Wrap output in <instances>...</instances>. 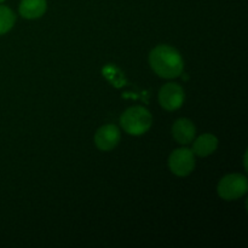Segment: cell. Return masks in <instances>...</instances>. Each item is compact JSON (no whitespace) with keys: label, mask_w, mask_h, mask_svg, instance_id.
I'll use <instances>...</instances> for the list:
<instances>
[{"label":"cell","mask_w":248,"mask_h":248,"mask_svg":"<svg viewBox=\"0 0 248 248\" xmlns=\"http://www.w3.org/2000/svg\"><path fill=\"white\" fill-rule=\"evenodd\" d=\"M149 64L155 74L164 79L181 77L184 61L178 50L170 45H157L149 53Z\"/></svg>","instance_id":"obj_1"},{"label":"cell","mask_w":248,"mask_h":248,"mask_svg":"<svg viewBox=\"0 0 248 248\" xmlns=\"http://www.w3.org/2000/svg\"><path fill=\"white\" fill-rule=\"evenodd\" d=\"M153 116L144 107H131L126 109L120 118V125L125 132L132 136H142L149 131Z\"/></svg>","instance_id":"obj_2"},{"label":"cell","mask_w":248,"mask_h":248,"mask_svg":"<svg viewBox=\"0 0 248 248\" xmlns=\"http://www.w3.org/2000/svg\"><path fill=\"white\" fill-rule=\"evenodd\" d=\"M248 190V182L244 174L230 173L223 177L217 186L218 195L227 201H232L244 196Z\"/></svg>","instance_id":"obj_3"},{"label":"cell","mask_w":248,"mask_h":248,"mask_svg":"<svg viewBox=\"0 0 248 248\" xmlns=\"http://www.w3.org/2000/svg\"><path fill=\"white\" fill-rule=\"evenodd\" d=\"M169 167L173 174L178 177H186L194 171L195 156L188 148H179L172 152L169 157Z\"/></svg>","instance_id":"obj_4"},{"label":"cell","mask_w":248,"mask_h":248,"mask_svg":"<svg viewBox=\"0 0 248 248\" xmlns=\"http://www.w3.org/2000/svg\"><path fill=\"white\" fill-rule=\"evenodd\" d=\"M186 93L181 85L176 82L165 84L159 91V103L165 110L173 111L181 108L184 103Z\"/></svg>","instance_id":"obj_5"},{"label":"cell","mask_w":248,"mask_h":248,"mask_svg":"<svg viewBox=\"0 0 248 248\" xmlns=\"http://www.w3.org/2000/svg\"><path fill=\"white\" fill-rule=\"evenodd\" d=\"M121 138L120 130L115 125H104L97 130L94 135V144L102 152L113 150L119 144Z\"/></svg>","instance_id":"obj_6"},{"label":"cell","mask_w":248,"mask_h":248,"mask_svg":"<svg viewBox=\"0 0 248 248\" xmlns=\"http://www.w3.org/2000/svg\"><path fill=\"white\" fill-rule=\"evenodd\" d=\"M196 128L193 121L186 118H181L174 121L172 126V136L179 144H189L195 138Z\"/></svg>","instance_id":"obj_7"},{"label":"cell","mask_w":248,"mask_h":248,"mask_svg":"<svg viewBox=\"0 0 248 248\" xmlns=\"http://www.w3.org/2000/svg\"><path fill=\"white\" fill-rule=\"evenodd\" d=\"M218 148V138L212 133H205L201 135L195 140L193 144L194 155H198L200 157H206L208 155L213 154Z\"/></svg>","instance_id":"obj_8"},{"label":"cell","mask_w":248,"mask_h":248,"mask_svg":"<svg viewBox=\"0 0 248 248\" xmlns=\"http://www.w3.org/2000/svg\"><path fill=\"white\" fill-rule=\"evenodd\" d=\"M47 9L46 0H22L18 11L23 18L35 19L40 18Z\"/></svg>","instance_id":"obj_9"},{"label":"cell","mask_w":248,"mask_h":248,"mask_svg":"<svg viewBox=\"0 0 248 248\" xmlns=\"http://www.w3.org/2000/svg\"><path fill=\"white\" fill-rule=\"evenodd\" d=\"M15 22H16V16L14 11L10 7L0 5V35L11 31Z\"/></svg>","instance_id":"obj_10"},{"label":"cell","mask_w":248,"mask_h":248,"mask_svg":"<svg viewBox=\"0 0 248 248\" xmlns=\"http://www.w3.org/2000/svg\"><path fill=\"white\" fill-rule=\"evenodd\" d=\"M2 1H4V0H0V4H1V2H2Z\"/></svg>","instance_id":"obj_11"}]
</instances>
